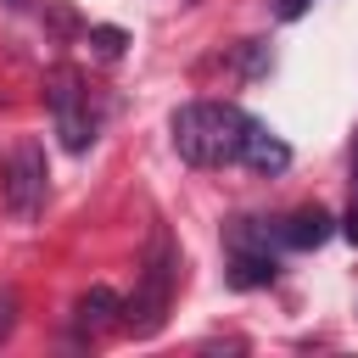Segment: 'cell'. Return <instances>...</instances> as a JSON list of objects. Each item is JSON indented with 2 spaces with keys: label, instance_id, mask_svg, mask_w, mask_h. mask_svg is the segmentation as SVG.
I'll return each mask as SVG.
<instances>
[{
  "label": "cell",
  "instance_id": "6da1fadb",
  "mask_svg": "<svg viewBox=\"0 0 358 358\" xmlns=\"http://www.w3.org/2000/svg\"><path fill=\"white\" fill-rule=\"evenodd\" d=\"M173 129V151L190 168H229L241 162V134H246V112L229 101H190L168 117Z\"/></svg>",
  "mask_w": 358,
  "mask_h": 358
},
{
  "label": "cell",
  "instance_id": "7a4b0ae2",
  "mask_svg": "<svg viewBox=\"0 0 358 358\" xmlns=\"http://www.w3.org/2000/svg\"><path fill=\"white\" fill-rule=\"evenodd\" d=\"M173 285H179V252H173V235L157 224V229H151V246H145V263H140V285H134V296L123 302V330L157 336V330L168 324Z\"/></svg>",
  "mask_w": 358,
  "mask_h": 358
},
{
  "label": "cell",
  "instance_id": "3957f363",
  "mask_svg": "<svg viewBox=\"0 0 358 358\" xmlns=\"http://www.w3.org/2000/svg\"><path fill=\"white\" fill-rule=\"evenodd\" d=\"M274 229L263 218H235L229 224V285L241 291H257V285H274L280 274V257H274Z\"/></svg>",
  "mask_w": 358,
  "mask_h": 358
},
{
  "label": "cell",
  "instance_id": "277c9868",
  "mask_svg": "<svg viewBox=\"0 0 358 358\" xmlns=\"http://www.w3.org/2000/svg\"><path fill=\"white\" fill-rule=\"evenodd\" d=\"M45 145L39 140H22V145H11V157H6V168H0V201H6V213L11 218H39V207H45Z\"/></svg>",
  "mask_w": 358,
  "mask_h": 358
},
{
  "label": "cell",
  "instance_id": "5b68a950",
  "mask_svg": "<svg viewBox=\"0 0 358 358\" xmlns=\"http://www.w3.org/2000/svg\"><path fill=\"white\" fill-rule=\"evenodd\" d=\"M45 106H50L56 134H62L67 151H84V145L95 140V123H90V106H84V78H78V67H56V73L45 78Z\"/></svg>",
  "mask_w": 358,
  "mask_h": 358
},
{
  "label": "cell",
  "instance_id": "8992f818",
  "mask_svg": "<svg viewBox=\"0 0 358 358\" xmlns=\"http://www.w3.org/2000/svg\"><path fill=\"white\" fill-rule=\"evenodd\" d=\"M241 162H246L252 173H285V168H291V145H285L268 123L246 117V134H241Z\"/></svg>",
  "mask_w": 358,
  "mask_h": 358
},
{
  "label": "cell",
  "instance_id": "52a82bcc",
  "mask_svg": "<svg viewBox=\"0 0 358 358\" xmlns=\"http://www.w3.org/2000/svg\"><path fill=\"white\" fill-rule=\"evenodd\" d=\"M330 235H336V218H330L324 207H296L291 218L274 224V241L291 246V252H313V246H324Z\"/></svg>",
  "mask_w": 358,
  "mask_h": 358
},
{
  "label": "cell",
  "instance_id": "ba28073f",
  "mask_svg": "<svg viewBox=\"0 0 358 358\" xmlns=\"http://www.w3.org/2000/svg\"><path fill=\"white\" fill-rule=\"evenodd\" d=\"M73 313H78V330H90V336H95V330H106V324H123V296H117V291H106V285H95V291H84V296H78V308H73Z\"/></svg>",
  "mask_w": 358,
  "mask_h": 358
},
{
  "label": "cell",
  "instance_id": "9c48e42d",
  "mask_svg": "<svg viewBox=\"0 0 358 358\" xmlns=\"http://www.w3.org/2000/svg\"><path fill=\"white\" fill-rule=\"evenodd\" d=\"M90 45H95L101 56H123V45H129V34H123V28H90Z\"/></svg>",
  "mask_w": 358,
  "mask_h": 358
},
{
  "label": "cell",
  "instance_id": "30bf717a",
  "mask_svg": "<svg viewBox=\"0 0 358 358\" xmlns=\"http://www.w3.org/2000/svg\"><path fill=\"white\" fill-rule=\"evenodd\" d=\"M11 324H17V291H0V341L11 336Z\"/></svg>",
  "mask_w": 358,
  "mask_h": 358
},
{
  "label": "cell",
  "instance_id": "8fae6325",
  "mask_svg": "<svg viewBox=\"0 0 358 358\" xmlns=\"http://www.w3.org/2000/svg\"><path fill=\"white\" fill-rule=\"evenodd\" d=\"M302 11H308V0H280V17H285V22H296Z\"/></svg>",
  "mask_w": 358,
  "mask_h": 358
},
{
  "label": "cell",
  "instance_id": "7c38bea8",
  "mask_svg": "<svg viewBox=\"0 0 358 358\" xmlns=\"http://www.w3.org/2000/svg\"><path fill=\"white\" fill-rule=\"evenodd\" d=\"M341 235H347V241H352V246H358V207H352V213H347V218H341Z\"/></svg>",
  "mask_w": 358,
  "mask_h": 358
},
{
  "label": "cell",
  "instance_id": "4fadbf2b",
  "mask_svg": "<svg viewBox=\"0 0 358 358\" xmlns=\"http://www.w3.org/2000/svg\"><path fill=\"white\" fill-rule=\"evenodd\" d=\"M352 185H358V140H352Z\"/></svg>",
  "mask_w": 358,
  "mask_h": 358
},
{
  "label": "cell",
  "instance_id": "5bb4252c",
  "mask_svg": "<svg viewBox=\"0 0 358 358\" xmlns=\"http://www.w3.org/2000/svg\"><path fill=\"white\" fill-rule=\"evenodd\" d=\"M28 6H34V0H11V11H28Z\"/></svg>",
  "mask_w": 358,
  "mask_h": 358
}]
</instances>
